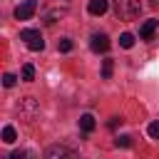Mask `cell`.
<instances>
[{
    "mask_svg": "<svg viewBox=\"0 0 159 159\" xmlns=\"http://www.w3.org/2000/svg\"><path fill=\"white\" fill-rule=\"evenodd\" d=\"M107 7H109V2H107V0H89V5H87L89 15H104V12H107Z\"/></svg>",
    "mask_w": 159,
    "mask_h": 159,
    "instance_id": "52a82bcc",
    "label": "cell"
},
{
    "mask_svg": "<svg viewBox=\"0 0 159 159\" xmlns=\"http://www.w3.org/2000/svg\"><path fill=\"white\" fill-rule=\"evenodd\" d=\"M129 144H132V137H127V134L117 137V147H129Z\"/></svg>",
    "mask_w": 159,
    "mask_h": 159,
    "instance_id": "e0dca14e",
    "label": "cell"
},
{
    "mask_svg": "<svg viewBox=\"0 0 159 159\" xmlns=\"http://www.w3.org/2000/svg\"><path fill=\"white\" fill-rule=\"evenodd\" d=\"M15 139H17L15 129H12V127H5V129H2V142H5V144H12Z\"/></svg>",
    "mask_w": 159,
    "mask_h": 159,
    "instance_id": "8fae6325",
    "label": "cell"
},
{
    "mask_svg": "<svg viewBox=\"0 0 159 159\" xmlns=\"http://www.w3.org/2000/svg\"><path fill=\"white\" fill-rule=\"evenodd\" d=\"M57 47H60V52H70V50H72V40H70V37H62V40L57 42Z\"/></svg>",
    "mask_w": 159,
    "mask_h": 159,
    "instance_id": "4fadbf2b",
    "label": "cell"
},
{
    "mask_svg": "<svg viewBox=\"0 0 159 159\" xmlns=\"http://www.w3.org/2000/svg\"><path fill=\"white\" fill-rule=\"evenodd\" d=\"M117 124H122V119H119V117H114V119H112V122H109V129H114V127H117Z\"/></svg>",
    "mask_w": 159,
    "mask_h": 159,
    "instance_id": "ac0fdd59",
    "label": "cell"
},
{
    "mask_svg": "<svg viewBox=\"0 0 159 159\" xmlns=\"http://www.w3.org/2000/svg\"><path fill=\"white\" fill-rule=\"evenodd\" d=\"M20 40H22L32 52H40V50L45 47V40H42L40 30H22V32H20Z\"/></svg>",
    "mask_w": 159,
    "mask_h": 159,
    "instance_id": "3957f363",
    "label": "cell"
},
{
    "mask_svg": "<svg viewBox=\"0 0 159 159\" xmlns=\"http://www.w3.org/2000/svg\"><path fill=\"white\" fill-rule=\"evenodd\" d=\"M119 45H122L124 50H129V47L134 45V35H132V32H124V35H119Z\"/></svg>",
    "mask_w": 159,
    "mask_h": 159,
    "instance_id": "30bf717a",
    "label": "cell"
},
{
    "mask_svg": "<svg viewBox=\"0 0 159 159\" xmlns=\"http://www.w3.org/2000/svg\"><path fill=\"white\" fill-rule=\"evenodd\" d=\"M89 47H92L94 52H107V50H109V37H107L104 32H94L92 40H89Z\"/></svg>",
    "mask_w": 159,
    "mask_h": 159,
    "instance_id": "5b68a950",
    "label": "cell"
},
{
    "mask_svg": "<svg viewBox=\"0 0 159 159\" xmlns=\"http://www.w3.org/2000/svg\"><path fill=\"white\" fill-rule=\"evenodd\" d=\"M37 10V0H25L15 7V20H30Z\"/></svg>",
    "mask_w": 159,
    "mask_h": 159,
    "instance_id": "277c9868",
    "label": "cell"
},
{
    "mask_svg": "<svg viewBox=\"0 0 159 159\" xmlns=\"http://www.w3.org/2000/svg\"><path fill=\"white\" fill-rule=\"evenodd\" d=\"M22 80H25V82H32V80H35V67H32V65H25V67H22Z\"/></svg>",
    "mask_w": 159,
    "mask_h": 159,
    "instance_id": "7c38bea8",
    "label": "cell"
},
{
    "mask_svg": "<svg viewBox=\"0 0 159 159\" xmlns=\"http://www.w3.org/2000/svg\"><path fill=\"white\" fill-rule=\"evenodd\" d=\"M102 77H104V80L112 77V60H104V65H102Z\"/></svg>",
    "mask_w": 159,
    "mask_h": 159,
    "instance_id": "5bb4252c",
    "label": "cell"
},
{
    "mask_svg": "<svg viewBox=\"0 0 159 159\" xmlns=\"http://www.w3.org/2000/svg\"><path fill=\"white\" fill-rule=\"evenodd\" d=\"M67 10H70V2H67V0H50V5H47V10H45V22L52 25V22L60 20Z\"/></svg>",
    "mask_w": 159,
    "mask_h": 159,
    "instance_id": "7a4b0ae2",
    "label": "cell"
},
{
    "mask_svg": "<svg viewBox=\"0 0 159 159\" xmlns=\"http://www.w3.org/2000/svg\"><path fill=\"white\" fill-rule=\"evenodd\" d=\"M15 82H17L15 75H5V77H2V84H5V87H15Z\"/></svg>",
    "mask_w": 159,
    "mask_h": 159,
    "instance_id": "2e32d148",
    "label": "cell"
},
{
    "mask_svg": "<svg viewBox=\"0 0 159 159\" xmlns=\"http://www.w3.org/2000/svg\"><path fill=\"white\" fill-rule=\"evenodd\" d=\"M157 27H159V20H147V22L139 27V37H142V40H152L154 32H157Z\"/></svg>",
    "mask_w": 159,
    "mask_h": 159,
    "instance_id": "8992f818",
    "label": "cell"
},
{
    "mask_svg": "<svg viewBox=\"0 0 159 159\" xmlns=\"http://www.w3.org/2000/svg\"><path fill=\"white\" fill-rule=\"evenodd\" d=\"M147 132H149L152 139H159V122H152V124L147 127Z\"/></svg>",
    "mask_w": 159,
    "mask_h": 159,
    "instance_id": "9a60e30c",
    "label": "cell"
},
{
    "mask_svg": "<svg viewBox=\"0 0 159 159\" xmlns=\"http://www.w3.org/2000/svg\"><path fill=\"white\" fill-rule=\"evenodd\" d=\"M94 127H97V122H94V117H92V114H82V117H80V129H82V132H87V134H89Z\"/></svg>",
    "mask_w": 159,
    "mask_h": 159,
    "instance_id": "9c48e42d",
    "label": "cell"
},
{
    "mask_svg": "<svg viewBox=\"0 0 159 159\" xmlns=\"http://www.w3.org/2000/svg\"><path fill=\"white\" fill-rule=\"evenodd\" d=\"M142 10L139 0H114V15L119 20H134Z\"/></svg>",
    "mask_w": 159,
    "mask_h": 159,
    "instance_id": "6da1fadb",
    "label": "cell"
},
{
    "mask_svg": "<svg viewBox=\"0 0 159 159\" xmlns=\"http://www.w3.org/2000/svg\"><path fill=\"white\" fill-rule=\"evenodd\" d=\"M45 157H47V159H55V157H72V149H67V147H50V149L45 152Z\"/></svg>",
    "mask_w": 159,
    "mask_h": 159,
    "instance_id": "ba28073f",
    "label": "cell"
}]
</instances>
